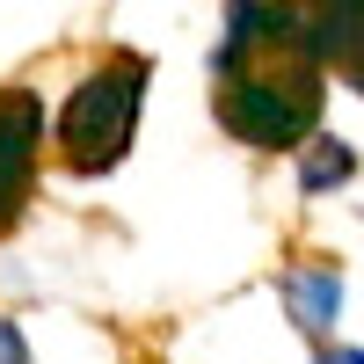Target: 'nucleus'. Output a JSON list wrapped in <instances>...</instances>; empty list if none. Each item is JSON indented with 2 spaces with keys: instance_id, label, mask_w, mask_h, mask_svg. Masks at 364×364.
Masks as SVG:
<instances>
[{
  "instance_id": "f257e3e1",
  "label": "nucleus",
  "mask_w": 364,
  "mask_h": 364,
  "mask_svg": "<svg viewBox=\"0 0 364 364\" xmlns=\"http://www.w3.org/2000/svg\"><path fill=\"white\" fill-rule=\"evenodd\" d=\"M146 87H154V58L146 51H102L87 66L66 102L51 117V168L73 175V182H102L124 168L132 139H139V117H146Z\"/></svg>"
},
{
  "instance_id": "f03ea898",
  "label": "nucleus",
  "mask_w": 364,
  "mask_h": 364,
  "mask_svg": "<svg viewBox=\"0 0 364 364\" xmlns=\"http://www.w3.org/2000/svg\"><path fill=\"white\" fill-rule=\"evenodd\" d=\"M328 109V73H240L211 80V117L233 146L248 154H299L321 132Z\"/></svg>"
},
{
  "instance_id": "7ed1b4c3",
  "label": "nucleus",
  "mask_w": 364,
  "mask_h": 364,
  "mask_svg": "<svg viewBox=\"0 0 364 364\" xmlns=\"http://www.w3.org/2000/svg\"><path fill=\"white\" fill-rule=\"evenodd\" d=\"M44 182V102L37 87H0V240H8Z\"/></svg>"
},
{
  "instance_id": "20e7f679",
  "label": "nucleus",
  "mask_w": 364,
  "mask_h": 364,
  "mask_svg": "<svg viewBox=\"0 0 364 364\" xmlns=\"http://www.w3.org/2000/svg\"><path fill=\"white\" fill-rule=\"evenodd\" d=\"M343 299H350V277H343L336 255H291L277 269V306L314 350L343 343Z\"/></svg>"
},
{
  "instance_id": "39448f33",
  "label": "nucleus",
  "mask_w": 364,
  "mask_h": 364,
  "mask_svg": "<svg viewBox=\"0 0 364 364\" xmlns=\"http://www.w3.org/2000/svg\"><path fill=\"white\" fill-rule=\"evenodd\" d=\"M321 51L350 95H364V0H321Z\"/></svg>"
},
{
  "instance_id": "423d86ee",
  "label": "nucleus",
  "mask_w": 364,
  "mask_h": 364,
  "mask_svg": "<svg viewBox=\"0 0 364 364\" xmlns=\"http://www.w3.org/2000/svg\"><path fill=\"white\" fill-rule=\"evenodd\" d=\"M291 182H299V197H336V190H350V182H357V146L336 139V132H314L291 154Z\"/></svg>"
},
{
  "instance_id": "0eeeda50",
  "label": "nucleus",
  "mask_w": 364,
  "mask_h": 364,
  "mask_svg": "<svg viewBox=\"0 0 364 364\" xmlns=\"http://www.w3.org/2000/svg\"><path fill=\"white\" fill-rule=\"evenodd\" d=\"M0 364H37V357H29V336H22V321H15L8 306H0Z\"/></svg>"
},
{
  "instance_id": "6e6552de",
  "label": "nucleus",
  "mask_w": 364,
  "mask_h": 364,
  "mask_svg": "<svg viewBox=\"0 0 364 364\" xmlns=\"http://www.w3.org/2000/svg\"><path fill=\"white\" fill-rule=\"evenodd\" d=\"M314 364H364V350L357 343H328V350H314Z\"/></svg>"
}]
</instances>
